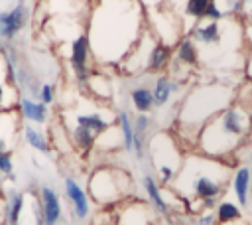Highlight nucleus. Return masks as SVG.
I'll return each mask as SVG.
<instances>
[{
	"label": "nucleus",
	"instance_id": "6",
	"mask_svg": "<svg viewBox=\"0 0 252 225\" xmlns=\"http://www.w3.org/2000/svg\"><path fill=\"white\" fill-rule=\"evenodd\" d=\"M30 16L32 10L26 0H16L10 8H0V45L14 43L30 24Z\"/></svg>",
	"mask_w": 252,
	"mask_h": 225
},
{
	"label": "nucleus",
	"instance_id": "25",
	"mask_svg": "<svg viewBox=\"0 0 252 225\" xmlns=\"http://www.w3.org/2000/svg\"><path fill=\"white\" fill-rule=\"evenodd\" d=\"M242 215L240 207L232 201H220L217 203V211H215V219L219 223H232V221H238Z\"/></svg>",
	"mask_w": 252,
	"mask_h": 225
},
{
	"label": "nucleus",
	"instance_id": "32",
	"mask_svg": "<svg viewBox=\"0 0 252 225\" xmlns=\"http://www.w3.org/2000/svg\"><path fill=\"white\" fill-rule=\"evenodd\" d=\"M142 4H144V8L146 10H150V8H158V6H161L163 4V0H140Z\"/></svg>",
	"mask_w": 252,
	"mask_h": 225
},
{
	"label": "nucleus",
	"instance_id": "22",
	"mask_svg": "<svg viewBox=\"0 0 252 225\" xmlns=\"http://www.w3.org/2000/svg\"><path fill=\"white\" fill-rule=\"evenodd\" d=\"M24 205H26V193H22L18 189H8V201H6L4 213H6V221L10 225L20 221Z\"/></svg>",
	"mask_w": 252,
	"mask_h": 225
},
{
	"label": "nucleus",
	"instance_id": "19",
	"mask_svg": "<svg viewBox=\"0 0 252 225\" xmlns=\"http://www.w3.org/2000/svg\"><path fill=\"white\" fill-rule=\"evenodd\" d=\"M73 124L85 126V128H89L91 132H94V134L98 136V134H102L108 126H112V120L104 118L98 111H81V112L73 114Z\"/></svg>",
	"mask_w": 252,
	"mask_h": 225
},
{
	"label": "nucleus",
	"instance_id": "7",
	"mask_svg": "<svg viewBox=\"0 0 252 225\" xmlns=\"http://www.w3.org/2000/svg\"><path fill=\"white\" fill-rule=\"evenodd\" d=\"M69 63H71V69H73V77L79 85H87L91 73H93V67H91V61H93V55H91V45H89V38L87 34H79L71 45H69Z\"/></svg>",
	"mask_w": 252,
	"mask_h": 225
},
{
	"label": "nucleus",
	"instance_id": "30",
	"mask_svg": "<svg viewBox=\"0 0 252 225\" xmlns=\"http://www.w3.org/2000/svg\"><path fill=\"white\" fill-rule=\"evenodd\" d=\"M240 2H242V16L240 18L252 22V0H240Z\"/></svg>",
	"mask_w": 252,
	"mask_h": 225
},
{
	"label": "nucleus",
	"instance_id": "35",
	"mask_svg": "<svg viewBox=\"0 0 252 225\" xmlns=\"http://www.w3.org/2000/svg\"><path fill=\"white\" fill-rule=\"evenodd\" d=\"M12 225H20V223H12Z\"/></svg>",
	"mask_w": 252,
	"mask_h": 225
},
{
	"label": "nucleus",
	"instance_id": "10",
	"mask_svg": "<svg viewBox=\"0 0 252 225\" xmlns=\"http://www.w3.org/2000/svg\"><path fill=\"white\" fill-rule=\"evenodd\" d=\"M37 195H39V201H41L45 225H57L61 215H63V207H61V199H59L57 189L49 184H41L37 188Z\"/></svg>",
	"mask_w": 252,
	"mask_h": 225
},
{
	"label": "nucleus",
	"instance_id": "16",
	"mask_svg": "<svg viewBox=\"0 0 252 225\" xmlns=\"http://www.w3.org/2000/svg\"><path fill=\"white\" fill-rule=\"evenodd\" d=\"M20 114L18 111H8V112H0V154L8 152L14 142L16 132L20 130Z\"/></svg>",
	"mask_w": 252,
	"mask_h": 225
},
{
	"label": "nucleus",
	"instance_id": "20",
	"mask_svg": "<svg viewBox=\"0 0 252 225\" xmlns=\"http://www.w3.org/2000/svg\"><path fill=\"white\" fill-rule=\"evenodd\" d=\"M142 189H144L148 201H150L159 213H167V211H169V205H167L165 197L161 195V188L158 186L156 178H154L150 172H144V176H142Z\"/></svg>",
	"mask_w": 252,
	"mask_h": 225
},
{
	"label": "nucleus",
	"instance_id": "1",
	"mask_svg": "<svg viewBox=\"0 0 252 225\" xmlns=\"http://www.w3.org/2000/svg\"><path fill=\"white\" fill-rule=\"evenodd\" d=\"M146 28V8L140 0H96L85 32L93 61L118 67Z\"/></svg>",
	"mask_w": 252,
	"mask_h": 225
},
{
	"label": "nucleus",
	"instance_id": "15",
	"mask_svg": "<svg viewBox=\"0 0 252 225\" xmlns=\"http://www.w3.org/2000/svg\"><path fill=\"white\" fill-rule=\"evenodd\" d=\"M20 134H22V138L26 140V144L32 146L35 152L45 154V156L51 154V142H49V138L45 136V132H43L37 124L22 122V124H20Z\"/></svg>",
	"mask_w": 252,
	"mask_h": 225
},
{
	"label": "nucleus",
	"instance_id": "2",
	"mask_svg": "<svg viewBox=\"0 0 252 225\" xmlns=\"http://www.w3.org/2000/svg\"><path fill=\"white\" fill-rule=\"evenodd\" d=\"M250 124H252V97L248 99L234 97V101L228 107H224L219 114H215L211 120L203 124L193 144L197 152L228 162L248 142Z\"/></svg>",
	"mask_w": 252,
	"mask_h": 225
},
{
	"label": "nucleus",
	"instance_id": "26",
	"mask_svg": "<svg viewBox=\"0 0 252 225\" xmlns=\"http://www.w3.org/2000/svg\"><path fill=\"white\" fill-rule=\"evenodd\" d=\"M152 124H154V120H152V114H148V112H138V114L132 118L134 132H136V134H140V136H144V138L150 134Z\"/></svg>",
	"mask_w": 252,
	"mask_h": 225
},
{
	"label": "nucleus",
	"instance_id": "23",
	"mask_svg": "<svg viewBox=\"0 0 252 225\" xmlns=\"http://www.w3.org/2000/svg\"><path fill=\"white\" fill-rule=\"evenodd\" d=\"M116 126L122 134V144H124V150L132 154V144H134V126H132V116L128 111L124 109H118L116 111Z\"/></svg>",
	"mask_w": 252,
	"mask_h": 225
},
{
	"label": "nucleus",
	"instance_id": "8",
	"mask_svg": "<svg viewBox=\"0 0 252 225\" xmlns=\"http://www.w3.org/2000/svg\"><path fill=\"white\" fill-rule=\"evenodd\" d=\"M18 114L22 120L30 122V124H37V126H43L49 122V107L37 99H32L28 95H20L18 99V107H16Z\"/></svg>",
	"mask_w": 252,
	"mask_h": 225
},
{
	"label": "nucleus",
	"instance_id": "33",
	"mask_svg": "<svg viewBox=\"0 0 252 225\" xmlns=\"http://www.w3.org/2000/svg\"><path fill=\"white\" fill-rule=\"evenodd\" d=\"M248 77H250V81H252V59H250V65H248Z\"/></svg>",
	"mask_w": 252,
	"mask_h": 225
},
{
	"label": "nucleus",
	"instance_id": "11",
	"mask_svg": "<svg viewBox=\"0 0 252 225\" xmlns=\"http://www.w3.org/2000/svg\"><path fill=\"white\" fill-rule=\"evenodd\" d=\"M18 99H20V91H18V87L8 79L6 61H4V55H2V51H0V112L16 111Z\"/></svg>",
	"mask_w": 252,
	"mask_h": 225
},
{
	"label": "nucleus",
	"instance_id": "18",
	"mask_svg": "<svg viewBox=\"0 0 252 225\" xmlns=\"http://www.w3.org/2000/svg\"><path fill=\"white\" fill-rule=\"evenodd\" d=\"M209 4H211V0H187V2H185L183 10H181V14H179L181 26H183V36H187L189 30H191L199 20H203L205 10H207Z\"/></svg>",
	"mask_w": 252,
	"mask_h": 225
},
{
	"label": "nucleus",
	"instance_id": "4",
	"mask_svg": "<svg viewBox=\"0 0 252 225\" xmlns=\"http://www.w3.org/2000/svg\"><path fill=\"white\" fill-rule=\"evenodd\" d=\"M236 97V91L220 85V83H209L195 87L179 105V128L183 126V138L195 142L197 132L203 128L207 120H211L215 114H219L224 107H228Z\"/></svg>",
	"mask_w": 252,
	"mask_h": 225
},
{
	"label": "nucleus",
	"instance_id": "31",
	"mask_svg": "<svg viewBox=\"0 0 252 225\" xmlns=\"http://www.w3.org/2000/svg\"><path fill=\"white\" fill-rule=\"evenodd\" d=\"M217 219H215V215L213 213H205V215H201L199 219H197V225H213Z\"/></svg>",
	"mask_w": 252,
	"mask_h": 225
},
{
	"label": "nucleus",
	"instance_id": "14",
	"mask_svg": "<svg viewBox=\"0 0 252 225\" xmlns=\"http://www.w3.org/2000/svg\"><path fill=\"white\" fill-rule=\"evenodd\" d=\"M179 91V85L167 75V73H159L154 81V87H152V97H154V109H161L165 107L173 93Z\"/></svg>",
	"mask_w": 252,
	"mask_h": 225
},
{
	"label": "nucleus",
	"instance_id": "9",
	"mask_svg": "<svg viewBox=\"0 0 252 225\" xmlns=\"http://www.w3.org/2000/svg\"><path fill=\"white\" fill-rule=\"evenodd\" d=\"M63 188H65V195L73 207V213L77 219H87V215L91 213V197L87 193V189L73 178L67 176L63 180Z\"/></svg>",
	"mask_w": 252,
	"mask_h": 225
},
{
	"label": "nucleus",
	"instance_id": "29",
	"mask_svg": "<svg viewBox=\"0 0 252 225\" xmlns=\"http://www.w3.org/2000/svg\"><path fill=\"white\" fill-rule=\"evenodd\" d=\"M37 101L45 103L47 107L51 103H55V87H53V83H49V81L41 83V87H39V99Z\"/></svg>",
	"mask_w": 252,
	"mask_h": 225
},
{
	"label": "nucleus",
	"instance_id": "17",
	"mask_svg": "<svg viewBox=\"0 0 252 225\" xmlns=\"http://www.w3.org/2000/svg\"><path fill=\"white\" fill-rule=\"evenodd\" d=\"M171 57H173V47L167 45V43L156 41L154 47L150 49L148 63H146V71H148V73H161V71L171 63Z\"/></svg>",
	"mask_w": 252,
	"mask_h": 225
},
{
	"label": "nucleus",
	"instance_id": "5",
	"mask_svg": "<svg viewBox=\"0 0 252 225\" xmlns=\"http://www.w3.org/2000/svg\"><path fill=\"white\" fill-rule=\"evenodd\" d=\"M132 180L126 172L114 166L96 168L87 182V193L98 203H114L120 199L122 189H130Z\"/></svg>",
	"mask_w": 252,
	"mask_h": 225
},
{
	"label": "nucleus",
	"instance_id": "28",
	"mask_svg": "<svg viewBox=\"0 0 252 225\" xmlns=\"http://www.w3.org/2000/svg\"><path fill=\"white\" fill-rule=\"evenodd\" d=\"M224 18H228L222 10H220V6L217 4V0H211V4L207 6V10H205V16H203V20H211V22H220V20H224Z\"/></svg>",
	"mask_w": 252,
	"mask_h": 225
},
{
	"label": "nucleus",
	"instance_id": "21",
	"mask_svg": "<svg viewBox=\"0 0 252 225\" xmlns=\"http://www.w3.org/2000/svg\"><path fill=\"white\" fill-rule=\"evenodd\" d=\"M130 105L136 109V112H152L154 111V97L152 89L148 85H136L128 93Z\"/></svg>",
	"mask_w": 252,
	"mask_h": 225
},
{
	"label": "nucleus",
	"instance_id": "34",
	"mask_svg": "<svg viewBox=\"0 0 252 225\" xmlns=\"http://www.w3.org/2000/svg\"><path fill=\"white\" fill-rule=\"evenodd\" d=\"M250 138H252V124H250Z\"/></svg>",
	"mask_w": 252,
	"mask_h": 225
},
{
	"label": "nucleus",
	"instance_id": "13",
	"mask_svg": "<svg viewBox=\"0 0 252 225\" xmlns=\"http://www.w3.org/2000/svg\"><path fill=\"white\" fill-rule=\"evenodd\" d=\"M175 63L185 65V67H197L201 57H199V47L189 36H181L179 41L173 45V57Z\"/></svg>",
	"mask_w": 252,
	"mask_h": 225
},
{
	"label": "nucleus",
	"instance_id": "24",
	"mask_svg": "<svg viewBox=\"0 0 252 225\" xmlns=\"http://www.w3.org/2000/svg\"><path fill=\"white\" fill-rule=\"evenodd\" d=\"M71 138H73V144L81 150V152H89L94 144H96V134L91 132L89 128L85 126H79V124H73V128L69 130Z\"/></svg>",
	"mask_w": 252,
	"mask_h": 225
},
{
	"label": "nucleus",
	"instance_id": "27",
	"mask_svg": "<svg viewBox=\"0 0 252 225\" xmlns=\"http://www.w3.org/2000/svg\"><path fill=\"white\" fill-rule=\"evenodd\" d=\"M0 176L4 180H10V182H16V172H14V162H12V152H2L0 154Z\"/></svg>",
	"mask_w": 252,
	"mask_h": 225
},
{
	"label": "nucleus",
	"instance_id": "12",
	"mask_svg": "<svg viewBox=\"0 0 252 225\" xmlns=\"http://www.w3.org/2000/svg\"><path fill=\"white\" fill-rule=\"evenodd\" d=\"M232 189H234V195H236V201L240 207H248L250 203V189H252V172H250V166L248 164H242L234 170L232 174Z\"/></svg>",
	"mask_w": 252,
	"mask_h": 225
},
{
	"label": "nucleus",
	"instance_id": "3",
	"mask_svg": "<svg viewBox=\"0 0 252 225\" xmlns=\"http://www.w3.org/2000/svg\"><path fill=\"white\" fill-rule=\"evenodd\" d=\"M232 164L226 160L211 158L201 152H191L181 160L175 178L171 180L169 188L175 189L179 195H189L199 203L203 199H217L228 188Z\"/></svg>",
	"mask_w": 252,
	"mask_h": 225
}]
</instances>
